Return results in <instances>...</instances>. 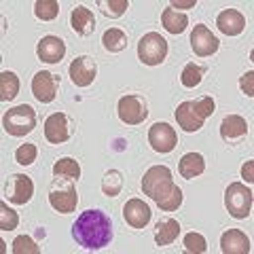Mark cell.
<instances>
[{"label":"cell","mask_w":254,"mask_h":254,"mask_svg":"<svg viewBox=\"0 0 254 254\" xmlns=\"http://www.w3.org/2000/svg\"><path fill=\"white\" fill-rule=\"evenodd\" d=\"M254 161H246L244 163V168H242V176L246 182H254Z\"/></svg>","instance_id":"36"},{"label":"cell","mask_w":254,"mask_h":254,"mask_svg":"<svg viewBox=\"0 0 254 254\" xmlns=\"http://www.w3.org/2000/svg\"><path fill=\"white\" fill-rule=\"evenodd\" d=\"M220 250L222 254H248L250 240L240 229H227L220 237Z\"/></svg>","instance_id":"18"},{"label":"cell","mask_w":254,"mask_h":254,"mask_svg":"<svg viewBox=\"0 0 254 254\" xmlns=\"http://www.w3.org/2000/svg\"><path fill=\"white\" fill-rule=\"evenodd\" d=\"M148 144L157 153H172L178 144V133L168 123H155L148 129Z\"/></svg>","instance_id":"12"},{"label":"cell","mask_w":254,"mask_h":254,"mask_svg":"<svg viewBox=\"0 0 254 254\" xmlns=\"http://www.w3.org/2000/svg\"><path fill=\"white\" fill-rule=\"evenodd\" d=\"M178 172H180V176L187 178V180H193V178H197V176H201V174L205 172V161H203V157H201L199 153H187L185 157L180 159Z\"/></svg>","instance_id":"21"},{"label":"cell","mask_w":254,"mask_h":254,"mask_svg":"<svg viewBox=\"0 0 254 254\" xmlns=\"http://www.w3.org/2000/svg\"><path fill=\"white\" fill-rule=\"evenodd\" d=\"M19 225V216L17 212H13L4 201H0V229L2 231H13Z\"/></svg>","instance_id":"31"},{"label":"cell","mask_w":254,"mask_h":254,"mask_svg":"<svg viewBox=\"0 0 254 254\" xmlns=\"http://www.w3.org/2000/svg\"><path fill=\"white\" fill-rule=\"evenodd\" d=\"M161 23H163V28L168 30L170 34H180V32L187 30L189 17L185 13H178V11H174L172 6H168V9L161 13Z\"/></svg>","instance_id":"23"},{"label":"cell","mask_w":254,"mask_h":254,"mask_svg":"<svg viewBox=\"0 0 254 254\" xmlns=\"http://www.w3.org/2000/svg\"><path fill=\"white\" fill-rule=\"evenodd\" d=\"M123 189V176L119 170H108L104 174V178H102V190H104V195L108 197H117L121 193Z\"/></svg>","instance_id":"28"},{"label":"cell","mask_w":254,"mask_h":254,"mask_svg":"<svg viewBox=\"0 0 254 254\" xmlns=\"http://www.w3.org/2000/svg\"><path fill=\"white\" fill-rule=\"evenodd\" d=\"M216 26H218V30L222 32V34L237 36L246 30V17L237 9H225V11L218 13Z\"/></svg>","instance_id":"19"},{"label":"cell","mask_w":254,"mask_h":254,"mask_svg":"<svg viewBox=\"0 0 254 254\" xmlns=\"http://www.w3.org/2000/svg\"><path fill=\"white\" fill-rule=\"evenodd\" d=\"M214 100L210 95H203V98H197V100H187L178 104L176 108V121L178 127L187 133H193V131H199L203 127V121L208 117L214 115Z\"/></svg>","instance_id":"3"},{"label":"cell","mask_w":254,"mask_h":254,"mask_svg":"<svg viewBox=\"0 0 254 254\" xmlns=\"http://www.w3.org/2000/svg\"><path fill=\"white\" fill-rule=\"evenodd\" d=\"M102 45H104V49L110 53H121L127 47V34L119 28H110L104 32V36H102Z\"/></svg>","instance_id":"26"},{"label":"cell","mask_w":254,"mask_h":254,"mask_svg":"<svg viewBox=\"0 0 254 254\" xmlns=\"http://www.w3.org/2000/svg\"><path fill=\"white\" fill-rule=\"evenodd\" d=\"M138 58L144 66H159L168 58V41L159 32H148L138 43Z\"/></svg>","instance_id":"6"},{"label":"cell","mask_w":254,"mask_h":254,"mask_svg":"<svg viewBox=\"0 0 254 254\" xmlns=\"http://www.w3.org/2000/svg\"><path fill=\"white\" fill-rule=\"evenodd\" d=\"M178 235H180V222L176 218H163L157 222V231H155L157 246H170L178 240Z\"/></svg>","instance_id":"22"},{"label":"cell","mask_w":254,"mask_h":254,"mask_svg":"<svg viewBox=\"0 0 254 254\" xmlns=\"http://www.w3.org/2000/svg\"><path fill=\"white\" fill-rule=\"evenodd\" d=\"M70 26H72V30L78 36H91L95 30V17L87 6L78 4L72 9V13H70Z\"/></svg>","instance_id":"20"},{"label":"cell","mask_w":254,"mask_h":254,"mask_svg":"<svg viewBox=\"0 0 254 254\" xmlns=\"http://www.w3.org/2000/svg\"><path fill=\"white\" fill-rule=\"evenodd\" d=\"M60 89V76L49 72V70H41L32 78V93L41 104H49L55 100Z\"/></svg>","instance_id":"10"},{"label":"cell","mask_w":254,"mask_h":254,"mask_svg":"<svg viewBox=\"0 0 254 254\" xmlns=\"http://www.w3.org/2000/svg\"><path fill=\"white\" fill-rule=\"evenodd\" d=\"M49 203H51V208L60 214L74 212L76 203H78V193H76L74 180L55 176V180L49 187Z\"/></svg>","instance_id":"4"},{"label":"cell","mask_w":254,"mask_h":254,"mask_svg":"<svg viewBox=\"0 0 254 254\" xmlns=\"http://www.w3.org/2000/svg\"><path fill=\"white\" fill-rule=\"evenodd\" d=\"M19 93V78L11 70L0 72V100L2 102H11L15 95Z\"/></svg>","instance_id":"25"},{"label":"cell","mask_w":254,"mask_h":254,"mask_svg":"<svg viewBox=\"0 0 254 254\" xmlns=\"http://www.w3.org/2000/svg\"><path fill=\"white\" fill-rule=\"evenodd\" d=\"M72 237L87 250H100L113 242V222L102 210H87L72 225Z\"/></svg>","instance_id":"1"},{"label":"cell","mask_w":254,"mask_h":254,"mask_svg":"<svg viewBox=\"0 0 254 254\" xmlns=\"http://www.w3.org/2000/svg\"><path fill=\"white\" fill-rule=\"evenodd\" d=\"M218 38L212 34V30L203 23H197L195 30L190 32V47L199 58H208V55L218 51Z\"/></svg>","instance_id":"14"},{"label":"cell","mask_w":254,"mask_h":254,"mask_svg":"<svg viewBox=\"0 0 254 254\" xmlns=\"http://www.w3.org/2000/svg\"><path fill=\"white\" fill-rule=\"evenodd\" d=\"M185 250L190 254H203L208 250V242L201 233H187L185 235Z\"/></svg>","instance_id":"32"},{"label":"cell","mask_w":254,"mask_h":254,"mask_svg":"<svg viewBox=\"0 0 254 254\" xmlns=\"http://www.w3.org/2000/svg\"><path fill=\"white\" fill-rule=\"evenodd\" d=\"M248 136V123L246 119L240 117V115H229L222 119L220 123V138L227 142V144H240V142Z\"/></svg>","instance_id":"15"},{"label":"cell","mask_w":254,"mask_h":254,"mask_svg":"<svg viewBox=\"0 0 254 254\" xmlns=\"http://www.w3.org/2000/svg\"><path fill=\"white\" fill-rule=\"evenodd\" d=\"M205 66H201V64H195V62H190L185 66V70H182V74H180V83L187 87V89H193V87H197L201 81H203V74H205Z\"/></svg>","instance_id":"27"},{"label":"cell","mask_w":254,"mask_h":254,"mask_svg":"<svg viewBox=\"0 0 254 254\" xmlns=\"http://www.w3.org/2000/svg\"><path fill=\"white\" fill-rule=\"evenodd\" d=\"M225 205L233 218H248L252 210V190L242 182H231L225 190Z\"/></svg>","instance_id":"7"},{"label":"cell","mask_w":254,"mask_h":254,"mask_svg":"<svg viewBox=\"0 0 254 254\" xmlns=\"http://www.w3.org/2000/svg\"><path fill=\"white\" fill-rule=\"evenodd\" d=\"M74 131V123L72 119L64 113H53L47 117L45 121V138L51 142V144H64L66 140H70Z\"/></svg>","instance_id":"9"},{"label":"cell","mask_w":254,"mask_h":254,"mask_svg":"<svg viewBox=\"0 0 254 254\" xmlns=\"http://www.w3.org/2000/svg\"><path fill=\"white\" fill-rule=\"evenodd\" d=\"M34 15L43 21H53L60 15V2L58 0H36Z\"/></svg>","instance_id":"29"},{"label":"cell","mask_w":254,"mask_h":254,"mask_svg":"<svg viewBox=\"0 0 254 254\" xmlns=\"http://www.w3.org/2000/svg\"><path fill=\"white\" fill-rule=\"evenodd\" d=\"M36 55L38 60H43L47 64H60L66 55V43L62 41L60 36H43L36 45Z\"/></svg>","instance_id":"16"},{"label":"cell","mask_w":254,"mask_h":254,"mask_svg":"<svg viewBox=\"0 0 254 254\" xmlns=\"http://www.w3.org/2000/svg\"><path fill=\"white\" fill-rule=\"evenodd\" d=\"M117 113L119 119L127 125H140L146 121L148 117V104L142 95H133V93H127L119 100L117 104Z\"/></svg>","instance_id":"8"},{"label":"cell","mask_w":254,"mask_h":254,"mask_svg":"<svg viewBox=\"0 0 254 254\" xmlns=\"http://www.w3.org/2000/svg\"><path fill=\"white\" fill-rule=\"evenodd\" d=\"M6 197L9 201L15 205H23L32 199V193H34V182L26 174H13V176L6 180Z\"/></svg>","instance_id":"13"},{"label":"cell","mask_w":254,"mask_h":254,"mask_svg":"<svg viewBox=\"0 0 254 254\" xmlns=\"http://www.w3.org/2000/svg\"><path fill=\"white\" fill-rule=\"evenodd\" d=\"M240 87H242V91L248 95V98H252V95H254V72H252V70H248L246 74H242Z\"/></svg>","instance_id":"35"},{"label":"cell","mask_w":254,"mask_h":254,"mask_svg":"<svg viewBox=\"0 0 254 254\" xmlns=\"http://www.w3.org/2000/svg\"><path fill=\"white\" fill-rule=\"evenodd\" d=\"M36 155H38V150L34 144H21L15 150V161L19 165H32L36 161Z\"/></svg>","instance_id":"34"},{"label":"cell","mask_w":254,"mask_h":254,"mask_svg":"<svg viewBox=\"0 0 254 254\" xmlns=\"http://www.w3.org/2000/svg\"><path fill=\"white\" fill-rule=\"evenodd\" d=\"M195 4H197V0H187V2H178V0H174L170 6L176 11V9H190V6H195Z\"/></svg>","instance_id":"37"},{"label":"cell","mask_w":254,"mask_h":254,"mask_svg":"<svg viewBox=\"0 0 254 254\" xmlns=\"http://www.w3.org/2000/svg\"><path fill=\"white\" fill-rule=\"evenodd\" d=\"M2 127L9 136H15V138L28 136V133L36 127L34 108L28 106V104H19L15 108H9L2 117Z\"/></svg>","instance_id":"5"},{"label":"cell","mask_w":254,"mask_h":254,"mask_svg":"<svg viewBox=\"0 0 254 254\" xmlns=\"http://www.w3.org/2000/svg\"><path fill=\"white\" fill-rule=\"evenodd\" d=\"M53 176L78 180L81 178V165H78V161L72 157H62L60 161L53 163Z\"/></svg>","instance_id":"24"},{"label":"cell","mask_w":254,"mask_h":254,"mask_svg":"<svg viewBox=\"0 0 254 254\" xmlns=\"http://www.w3.org/2000/svg\"><path fill=\"white\" fill-rule=\"evenodd\" d=\"M68 72H70V81L76 87H89L95 81V76H98V64L89 55H78L70 64Z\"/></svg>","instance_id":"11"},{"label":"cell","mask_w":254,"mask_h":254,"mask_svg":"<svg viewBox=\"0 0 254 254\" xmlns=\"http://www.w3.org/2000/svg\"><path fill=\"white\" fill-rule=\"evenodd\" d=\"M150 208L142 199H129L123 205V218L133 229H144L150 222Z\"/></svg>","instance_id":"17"},{"label":"cell","mask_w":254,"mask_h":254,"mask_svg":"<svg viewBox=\"0 0 254 254\" xmlns=\"http://www.w3.org/2000/svg\"><path fill=\"white\" fill-rule=\"evenodd\" d=\"M98 6L102 9V13H104L106 17L117 19L129 9V2H127V0H100Z\"/></svg>","instance_id":"30"},{"label":"cell","mask_w":254,"mask_h":254,"mask_svg":"<svg viewBox=\"0 0 254 254\" xmlns=\"http://www.w3.org/2000/svg\"><path fill=\"white\" fill-rule=\"evenodd\" d=\"M142 190L148 195L163 212H174L182 203V190L174 185L172 172L165 165H153L142 178Z\"/></svg>","instance_id":"2"},{"label":"cell","mask_w":254,"mask_h":254,"mask_svg":"<svg viewBox=\"0 0 254 254\" xmlns=\"http://www.w3.org/2000/svg\"><path fill=\"white\" fill-rule=\"evenodd\" d=\"M38 252H41V248H38L36 242L32 240V237H28V235L15 237V242H13V254H38Z\"/></svg>","instance_id":"33"}]
</instances>
